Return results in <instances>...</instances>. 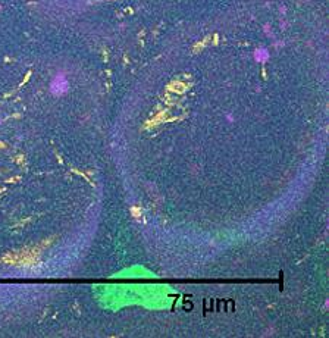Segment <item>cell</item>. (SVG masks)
I'll use <instances>...</instances> for the list:
<instances>
[{
  "label": "cell",
  "instance_id": "cell-1",
  "mask_svg": "<svg viewBox=\"0 0 329 338\" xmlns=\"http://www.w3.org/2000/svg\"><path fill=\"white\" fill-rule=\"evenodd\" d=\"M48 90L56 97H60L69 91V81H68V77L65 75V72H58L52 78Z\"/></svg>",
  "mask_w": 329,
  "mask_h": 338
},
{
  "label": "cell",
  "instance_id": "cell-2",
  "mask_svg": "<svg viewBox=\"0 0 329 338\" xmlns=\"http://www.w3.org/2000/svg\"><path fill=\"white\" fill-rule=\"evenodd\" d=\"M269 58H271L269 50H267V49H265V47L257 49L256 52H254V59H256V62H259V63H265Z\"/></svg>",
  "mask_w": 329,
  "mask_h": 338
}]
</instances>
